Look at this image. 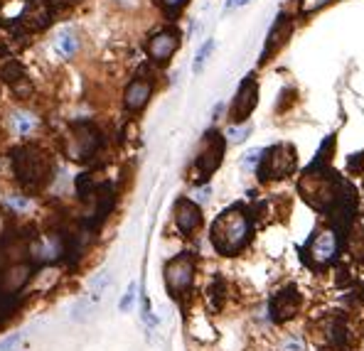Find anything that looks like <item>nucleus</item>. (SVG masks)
<instances>
[{
    "instance_id": "7ed1b4c3",
    "label": "nucleus",
    "mask_w": 364,
    "mask_h": 351,
    "mask_svg": "<svg viewBox=\"0 0 364 351\" xmlns=\"http://www.w3.org/2000/svg\"><path fill=\"white\" fill-rule=\"evenodd\" d=\"M310 336L320 351H349L357 341V332L345 312L322 314L320 319H315L310 324Z\"/></svg>"
},
{
    "instance_id": "0eeeda50",
    "label": "nucleus",
    "mask_w": 364,
    "mask_h": 351,
    "mask_svg": "<svg viewBox=\"0 0 364 351\" xmlns=\"http://www.w3.org/2000/svg\"><path fill=\"white\" fill-rule=\"evenodd\" d=\"M303 310V295L295 287H286V290L276 292L269 300V319L276 324H286L291 319H295Z\"/></svg>"
},
{
    "instance_id": "a878e982",
    "label": "nucleus",
    "mask_w": 364,
    "mask_h": 351,
    "mask_svg": "<svg viewBox=\"0 0 364 351\" xmlns=\"http://www.w3.org/2000/svg\"><path fill=\"white\" fill-rule=\"evenodd\" d=\"M22 341L20 334H12V336H6V339L0 341V351H15V346Z\"/></svg>"
},
{
    "instance_id": "f3484780",
    "label": "nucleus",
    "mask_w": 364,
    "mask_h": 351,
    "mask_svg": "<svg viewBox=\"0 0 364 351\" xmlns=\"http://www.w3.org/2000/svg\"><path fill=\"white\" fill-rule=\"evenodd\" d=\"M22 79H25V69H22V64L17 59H8L6 64L0 66V82L12 84V86H15V84L22 82Z\"/></svg>"
},
{
    "instance_id": "412c9836",
    "label": "nucleus",
    "mask_w": 364,
    "mask_h": 351,
    "mask_svg": "<svg viewBox=\"0 0 364 351\" xmlns=\"http://www.w3.org/2000/svg\"><path fill=\"white\" fill-rule=\"evenodd\" d=\"M261 155H264V150L261 148H254V150H248L246 155H244L242 160V165L246 167V170H256V167L261 165Z\"/></svg>"
},
{
    "instance_id": "bb28decb",
    "label": "nucleus",
    "mask_w": 364,
    "mask_h": 351,
    "mask_svg": "<svg viewBox=\"0 0 364 351\" xmlns=\"http://www.w3.org/2000/svg\"><path fill=\"white\" fill-rule=\"evenodd\" d=\"M33 128V121H28V115H17V131L28 133Z\"/></svg>"
},
{
    "instance_id": "ddd939ff",
    "label": "nucleus",
    "mask_w": 364,
    "mask_h": 351,
    "mask_svg": "<svg viewBox=\"0 0 364 351\" xmlns=\"http://www.w3.org/2000/svg\"><path fill=\"white\" fill-rule=\"evenodd\" d=\"M175 224L185 236L194 234V231L202 226V211H199L197 204L190 202V199H177L175 202Z\"/></svg>"
},
{
    "instance_id": "cd10ccee",
    "label": "nucleus",
    "mask_w": 364,
    "mask_h": 351,
    "mask_svg": "<svg viewBox=\"0 0 364 351\" xmlns=\"http://www.w3.org/2000/svg\"><path fill=\"white\" fill-rule=\"evenodd\" d=\"M248 0H229V3H226V8L224 10L229 12V10H234V8H242V6H246Z\"/></svg>"
},
{
    "instance_id": "b1692460",
    "label": "nucleus",
    "mask_w": 364,
    "mask_h": 351,
    "mask_svg": "<svg viewBox=\"0 0 364 351\" xmlns=\"http://www.w3.org/2000/svg\"><path fill=\"white\" fill-rule=\"evenodd\" d=\"M133 302H136V283H131V285H128L123 300L118 302V310H121V312H128V310L133 307Z\"/></svg>"
},
{
    "instance_id": "c756f323",
    "label": "nucleus",
    "mask_w": 364,
    "mask_h": 351,
    "mask_svg": "<svg viewBox=\"0 0 364 351\" xmlns=\"http://www.w3.org/2000/svg\"><path fill=\"white\" fill-rule=\"evenodd\" d=\"M210 192H212L210 187H204V189H199V192H197V199H199V202H207V199H210Z\"/></svg>"
},
{
    "instance_id": "9d476101",
    "label": "nucleus",
    "mask_w": 364,
    "mask_h": 351,
    "mask_svg": "<svg viewBox=\"0 0 364 351\" xmlns=\"http://www.w3.org/2000/svg\"><path fill=\"white\" fill-rule=\"evenodd\" d=\"M256 99H259V84H256L254 74H248L246 79L239 86L237 96H234V106H232V121L234 123H246V118L251 115L256 106Z\"/></svg>"
},
{
    "instance_id": "1a4fd4ad",
    "label": "nucleus",
    "mask_w": 364,
    "mask_h": 351,
    "mask_svg": "<svg viewBox=\"0 0 364 351\" xmlns=\"http://www.w3.org/2000/svg\"><path fill=\"white\" fill-rule=\"evenodd\" d=\"M340 253V238L335 229H320L308 243V258L315 265H330Z\"/></svg>"
},
{
    "instance_id": "c85d7f7f",
    "label": "nucleus",
    "mask_w": 364,
    "mask_h": 351,
    "mask_svg": "<svg viewBox=\"0 0 364 351\" xmlns=\"http://www.w3.org/2000/svg\"><path fill=\"white\" fill-rule=\"evenodd\" d=\"M6 231H8V219H6V214L0 211V241H3V236H6Z\"/></svg>"
},
{
    "instance_id": "dca6fc26",
    "label": "nucleus",
    "mask_w": 364,
    "mask_h": 351,
    "mask_svg": "<svg viewBox=\"0 0 364 351\" xmlns=\"http://www.w3.org/2000/svg\"><path fill=\"white\" fill-rule=\"evenodd\" d=\"M207 302H210V307L215 310V312H219V310L224 307V302H226V280L224 278H215L210 283V287H207Z\"/></svg>"
},
{
    "instance_id": "9b49d317",
    "label": "nucleus",
    "mask_w": 364,
    "mask_h": 351,
    "mask_svg": "<svg viewBox=\"0 0 364 351\" xmlns=\"http://www.w3.org/2000/svg\"><path fill=\"white\" fill-rule=\"evenodd\" d=\"M52 22V3L50 0H28L20 12V25L28 32H39L50 28Z\"/></svg>"
},
{
    "instance_id": "7c9ffc66",
    "label": "nucleus",
    "mask_w": 364,
    "mask_h": 351,
    "mask_svg": "<svg viewBox=\"0 0 364 351\" xmlns=\"http://www.w3.org/2000/svg\"><path fill=\"white\" fill-rule=\"evenodd\" d=\"M0 91H3V88H0Z\"/></svg>"
},
{
    "instance_id": "20e7f679",
    "label": "nucleus",
    "mask_w": 364,
    "mask_h": 351,
    "mask_svg": "<svg viewBox=\"0 0 364 351\" xmlns=\"http://www.w3.org/2000/svg\"><path fill=\"white\" fill-rule=\"evenodd\" d=\"M293 167H295V155H293L291 145H271L269 150H264V158H261L259 165V180L271 182V180H283L286 175H291Z\"/></svg>"
},
{
    "instance_id": "39448f33",
    "label": "nucleus",
    "mask_w": 364,
    "mask_h": 351,
    "mask_svg": "<svg viewBox=\"0 0 364 351\" xmlns=\"http://www.w3.org/2000/svg\"><path fill=\"white\" fill-rule=\"evenodd\" d=\"M194 280V258L192 253H180L165 265V287L175 300L188 295Z\"/></svg>"
},
{
    "instance_id": "f257e3e1",
    "label": "nucleus",
    "mask_w": 364,
    "mask_h": 351,
    "mask_svg": "<svg viewBox=\"0 0 364 351\" xmlns=\"http://www.w3.org/2000/svg\"><path fill=\"white\" fill-rule=\"evenodd\" d=\"M254 234V226H251V216H248L246 207L244 204H234L226 211H221L215 219L210 231L212 246L217 248V253L221 256H234V253L244 251Z\"/></svg>"
},
{
    "instance_id": "6e6552de",
    "label": "nucleus",
    "mask_w": 364,
    "mask_h": 351,
    "mask_svg": "<svg viewBox=\"0 0 364 351\" xmlns=\"http://www.w3.org/2000/svg\"><path fill=\"white\" fill-rule=\"evenodd\" d=\"M69 145H72V148H66V153L72 155L74 160L94 158L96 150L101 148V133L96 131L91 123H77V126H72Z\"/></svg>"
},
{
    "instance_id": "aec40b11",
    "label": "nucleus",
    "mask_w": 364,
    "mask_h": 351,
    "mask_svg": "<svg viewBox=\"0 0 364 351\" xmlns=\"http://www.w3.org/2000/svg\"><path fill=\"white\" fill-rule=\"evenodd\" d=\"M248 133H251V126H248V123H242V126L226 128L224 137L229 140V143H242L244 137H248Z\"/></svg>"
},
{
    "instance_id": "5701e85b",
    "label": "nucleus",
    "mask_w": 364,
    "mask_h": 351,
    "mask_svg": "<svg viewBox=\"0 0 364 351\" xmlns=\"http://www.w3.org/2000/svg\"><path fill=\"white\" fill-rule=\"evenodd\" d=\"M212 50H215V39H207V44H202V50L197 52V59H194V72H202L204 59L212 55Z\"/></svg>"
},
{
    "instance_id": "f8f14e48",
    "label": "nucleus",
    "mask_w": 364,
    "mask_h": 351,
    "mask_svg": "<svg viewBox=\"0 0 364 351\" xmlns=\"http://www.w3.org/2000/svg\"><path fill=\"white\" fill-rule=\"evenodd\" d=\"M177 47H180V32H177L175 28H167V30H161L158 35H153L145 50H148V57L155 64H165L177 52Z\"/></svg>"
},
{
    "instance_id": "4be33fe9",
    "label": "nucleus",
    "mask_w": 364,
    "mask_h": 351,
    "mask_svg": "<svg viewBox=\"0 0 364 351\" xmlns=\"http://www.w3.org/2000/svg\"><path fill=\"white\" fill-rule=\"evenodd\" d=\"M109 285V275L106 273H101L99 278L94 280V283H91V292H89V295H91V300H101V295H104V287Z\"/></svg>"
},
{
    "instance_id": "f03ea898",
    "label": "nucleus",
    "mask_w": 364,
    "mask_h": 351,
    "mask_svg": "<svg viewBox=\"0 0 364 351\" xmlns=\"http://www.w3.org/2000/svg\"><path fill=\"white\" fill-rule=\"evenodd\" d=\"M52 158L37 145H22L12 150V172L25 189H42L52 180Z\"/></svg>"
},
{
    "instance_id": "423d86ee",
    "label": "nucleus",
    "mask_w": 364,
    "mask_h": 351,
    "mask_svg": "<svg viewBox=\"0 0 364 351\" xmlns=\"http://www.w3.org/2000/svg\"><path fill=\"white\" fill-rule=\"evenodd\" d=\"M224 148H226V137L219 133H207L204 135L202 150H199L197 160H194V182H204L217 167L221 165V158H224Z\"/></svg>"
},
{
    "instance_id": "6ab92c4d",
    "label": "nucleus",
    "mask_w": 364,
    "mask_h": 351,
    "mask_svg": "<svg viewBox=\"0 0 364 351\" xmlns=\"http://www.w3.org/2000/svg\"><path fill=\"white\" fill-rule=\"evenodd\" d=\"M281 351H305V339L295 332H291L281 339Z\"/></svg>"
},
{
    "instance_id": "2eb2a0df",
    "label": "nucleus",
    "mask_w": 364,
    "mask_h": 351,
    "mask_svg": "<svg viewBox=\"0 0 364 351\" xmlns=\"http://www.w3.org/2000/svg\"><path fill=\"white\" fill-rule=\"evenodd\" d=\"M150 93H153V84L148 79H133L128 84L126 93H123V104H126L128 111H140L145 104H148Z\"/></svg>"
},
{
    "instance_id": "393cba45",
    "label": "nucleus",
    "mask_w": 364,
    "mask_h": 351,
    "mask_svg": "<svg viewBox=\"0 0 364 351\" xmlns=\"http://www.w3.org/2000/svg\"><path fill=\"white\" fill-rule=\"evenodd\" d=\"M155 3H158V6H161L165 12H170V15H175V12L180 10V8L185 6L188 0H155Z\"/></svg>"
},
{
    "instance_id": "4468645a",
    "label": "nucleus",
    "mask_w": 364,
    "mask_h": 351,
    "mask_svg": "<svg viewBox=\"0 0 364 351\" xmlns=\"http://www.w3.org/2000/svg\"><path fill=\"white\" fill-rule=\"evenodd\" d=\"M288 32H291V20H288V15H278L276 25L271 28L269 37H266V47H264V52H261V64H266L271 57L276 55L278 47L286 42Z\"/></svg>"
},
{
    "instance_id": "a211bd4d",
    "label": "nucleus",
    "mask_w": 364,
    "mask_h": 351,
    "mask_svg": "<svg viewBox=\"0 0 364 351\" xmlns=\"http://www.w3.org/2000/svg\"><path fill=\"white\" fill-rule=\"evenodd\" d=\"M57 50H60V55L62 57H74V52L79 50V39H77V35L74 32H62L60 35V39H57Z\"/></svg>"
}]
</instances>
